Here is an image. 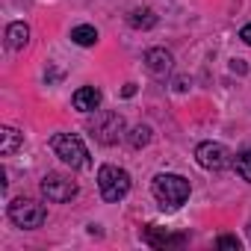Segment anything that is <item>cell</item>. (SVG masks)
<instances>
[{
    "mask_svg": "<svg viewBox=\"0 0 251 251\" xmlns=\"http://www.w3.org/2000/svg\"><path fill=\"white\" fill-rule=\"evenodd\" d=\"M42 192H45L48 201H53V204H65V201H71V198L77 195V183H74L68 175L50 172V175L42 177Z\"/></svg>",
    "mask_w": 251,
    "mask_h": 251,
    "instance_id": "cell-6",
    "label": "cell"
},
{
    "mask_svg": "<svg viewBox=\"0 0 251 251\" xmlns=\"http://www.w3.org/2000/svg\"><path fill=\"white\" fill-rule=\"evenodd\" d=\"M216 245H219V248H230V251H239V239H236V236H227V233H225V236H219V239H216Z\"/></svg>",
    "mask_w": 251,
    "mask_h": 251,
    "instance_id": "cell-17",
    "label": "cell"
},
{
    "mask_svg": "<svg viewBox=\"0 0 251 251\" xmlns=\"http://www.w3.org/2000/svg\"><path fill=\"white\" fill-rule=\"evenodd\" d=\"M230 68H233V71H239V74H242V71H245V62H242V59H233V65H230Z\"/></svg>",
    "mask_w": 251,
    "mask_h": 251,
    "instance_id": "cell-20",
    "label": "cell"
},
{
    "mask_svg": "<svg viewBox=\"0 0 251 251\" xmlns=\"http://www.w3.org/2000/svg\"><path fill=\"white\" fill-rule=\"evenodd\" d=\"M98 189H100L103 201L115 204L130 192V175L118 166H100L98 169Z\"/></svg>",
    "mask_w": 251,
    "mask_h": 251,
    "instance_id": "cell-3",
    "label": "cell"
},
{
    "mask_svg": "<svg viewBox=\"0 0 251 251\" xmlns=\"http://www.w3.org/2000/svg\"><path fill=\"white\" fill-rule=\"evenodd\" d=\"M172 53L166 50V48H151L148 53H145V65H148V71L154 74V77H166L169 71H172Z\"/></svg>",
    "mask_w": 251,
    "mask_h": 251,
    "instance_id": "cell-9",
    "label": "cell"
},
{
    "mask_svg": "<svg viewBox=\"0 0 251 251\" xmlns=\"http://www.w3.org/2000/svg\"><path fill=\"white\" fill-rule=\"evenodd\" d=\"M127 24L133 30H151V27H157V15H154V9H133L127 15Z\"/></svg>",
    "mask_w": 251,
    "mask_h": 251,
    "instance_id": "cell-13",
    "label": "cell"
},
{
    "mask_svg": "<svg viewBox=\"0 0 251 251\" xmlns=\"http://www.w3.org/2000/svg\"><path fill=\"white\" fill-rule=\"evenodd\" d=\"M89 130L100 145H115L124 136V118L112 109H100L95 115V121H89Z\"/></svg>",
    "mask_w": 251,
    "mask_h": 251,
    "instance_id": "cell-4",
    "label": "cell"
},
{
    "mask_svg": "<svg viewBox=\"0 0 251 251\" xmlns=\"http://www.w3.org/2000/svg\"><path fill=\"white\" fill-rule=\"evenodd\" d=\"M24 142V133H18L15 127H0V154L3 157H12Z\"/></svg>",
    "mask_w": 251,
    "mask_h": 251,
    "instance_id": "cell-12",
    "label": "cell"
},
{
    "mask_svg": "<svg viewBox=\"0 0 251 251\" xmlns=\"http://www.w3.org/2000/svg\"><path fill=\"white\" fill-rule=\"evenodd\" d=\"M239 39H242L245 45H251V24H245V27L239 30Z\"/></svg>",
    "mask_w": 251,
    "mask_h": 251,
    "instance_id": "cell-18",
    "label": "cell"
},
{
    "mask_svg": "<svg viewBox=\"0 0 251 251\" xmlns=\"http://www.w3.org/2000/svg\"><path fill=\"white\" fill-rule=\"evenodd\" d=\"M142 239L151 245V248H166V245H183L186 242V236L183 233H169V230H163V227H157V225H145L142 227Z\"/></svg>",
    "mask_w": 251,
    "mask_h": 251,
    "instance_id": "cell-8",
    "label": "cell"
},
{
    "mask_svg": "<svg viewBox=\"0 0 251 251\" xmlns=\"http://www.w3.org/2000/svg\"><path fill=\"white\" fill-rule=\"evenodd\" d=\"M151 192H154V198L160 201L163 210H177L180 204H186L192 186L180 175H157L154 183H151Z\"/></svg>",
    "mask_w": 251,
    "mask_h": 251,
    "instance_id": "cell-1",
    "label": "cell"
},
{
    "mask_svg": "<svg viewBox=\"0 0 251 251\" xmlns=\"http://www.w3.org/2000/svg\"><path fill=\"white\" fill-rule=\"evenodd\" d=\"M233 166H236V175H239L245 183H251V148H248V151H242V154L236 157V163H233Z\"/></svg>",
    "mask_w": 251,
    "mask_h": 251,
    "instance_id": "cell-16",
    "label": "cell"
},
{
    "mask_svg": "<svg viewBox=\"0 0 251 251\" xmlns=\"http://www.w3.org/2000/svg\"><path fill=\"white\" fill-rule=\"evenodd\" d=\"M121 95H124V98H133V95H136V86H133V83H127V86L121 89Z\"/></svg>",
    "mask_w": 251,
    "mask_h": 251,
    "instance_id": "cell-19",
    "label": "cell"
},
{
    "mask_svg": "<svg viewBox=\"0 0 251 251\" xmlns=\"http://www.w3.org/2000/svg\"><path fill=\"white\" fill-rule=\"evenodd\" d=\"M245 230H248V239H251V222H248V227H245Z\"/></svg>",
    "mask_w": 251,
    "mask_h": 251,
    "instance_id": "cell-21",
    "label": "cell"
},
{
    "mask_svg": "<svg viewBox=\"0 0 251 251\" xmlns=\"http://www.w3.org/2000/svg\"><path fill=\"white\" fill-rule=\"evenodd\" d=\"M50 151L71 169H89V151L80 136L74 133H56L50 139Z\"/></svg>",
    "mask_w": 251,
    "mask_h": 251,
    "instance_id": "cell-2",
    "label": "cell"
},
{
    "mask_svg": "<svg viewBox=\"0 0 251 251\" xmlns=\"http://www.w3.org/2000/svg\"><path fill=\"white\" fill-rule=\"evenodd\" d=\"M9 219H12L18 227L33 230V227H42V225H45L48 210H45V204H39V201H33V198H15V201H9Z\"/></svg>",
    "mask_w": 251,
    "mask_h": 251,
    "instance_id": "cell-5",
    "label": "cell"
},
{
    "mask_svg": "<svg viewBox=\"0 0 251 251\" xmlns=\"http://www.w3.org/2000/svg\"><path fill=\"white\" fill-rule=\"evenodd\" d=\"M195 160L201 169L207 172H225L230 166V151L222 145V142H201L195 148Z\"/></svg>",
    "mask_w": 251,
    "mask_h": 251,
    "instance_id": "cell-7",
    "label": "cell"
},
{
    "mask_svg": "<svg viewBox=\"0 0 251 251\" xmlns=\"http://www.w3.org/2000/svg\"><path fill=\"white\" fill-rule=\"evenodd\" d=\"M127 142H130V148H145V145L151 142V127H148V124L133 127V130L127 133Z\"/></svg>",
    "mask_w": 251,
    "mask_h": 251,
    "instance_id": "cell-15",
    "label": "cell"
},
{
    "mask_svg": "<svg viewBox=\"0 0 251 251\" xmlns=\"http://www.w3.org/2000/svg\"><path fill=\"white\" fill-rule=\"evenodd\" d=\"M71 42H74V45H80V48H92V45L98 42V30H95V27H89V24H80V27H74V30H71Z\"/></svg>",
    "mask_w": 251,
    "mask_h": 251,
    "instance_id": "cell-14",
    "label": "cell"
},
{
    "mask_svg": "<svg viewBox=\"0 0 251 251\" xmlns=\"http://www.w3.org/2000/svg\"><path fill=\"white\" fill-rule=\"evenodd\" d=\"M27 42H30V27H27L24 21H15V24L6 27V45H9L12 50L27 48Z\"/></svg>",
    "mask_w": 251,
    "mask_h": 251,
    "instance_id": "cell-11",
    "label": "cell"
},
{
    "mask_svg": "<svg viewBox=\"0 0 251 251\" xmlns=\"http://www.w3.org/2000/svg\"><path fill=\"white\" fill-rule=\"evenodd\" d=\"M71 100H74V109H80V112H95V109L100 106V89H95V86H80Z\"/></svg>",
    "mask_w": 251,
    "mask_h": 251,
    "instance_id": "cell-10",
    "label": "cell"
}]
</instances>
